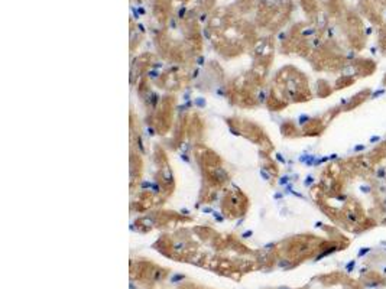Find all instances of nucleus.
<instances>
[{
    "label": "nucleus",
    "mask_w": 386,
    "mask_h": 289,
    "mask_svg": "<svg viewBox=\"0 0 386 289\" xmlns=\"http://www.w3.org/2000/svg\"><path fill=\"white\" fill-rule=\"evenodd\" d=\"M281 289H285V288H281Z\"/></svg>",
    "instance_id": "nucleus-1"
}]
</instances>
